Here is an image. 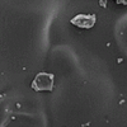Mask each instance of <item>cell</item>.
<instances>
[{"instance_id":"2","label":"cell","mask_w":127,"mask_h":127,"mask_svg":"<svg viewBox=\"0 0 127 127\" xmlns=\"http://www.w3.org/2000/svg\"><path fill=\"white\" fill-rule=\"evenodd\" d=\"M95 22H97V17L94 14H78L76 17H74L70 20V23L79 28L89 29L95 24Z\"/></svg>"},{"instance_id":"1","label":"cell","mask_w":127,"mask_h":127,"mask_svg":"<svg viewBox=\"0 0 127 127\" xmlns=\"http://www.w3.org/2000/svg\"><path fill=\"white\" fill-rule=\"evenodd\" d=\"M55 75L50 72H38L32 81V89L34 92H52L54 90Z\"/></svg>"},{"instance_id":"3","label":"cell","mask_w":127,"mask_h":127,"mask_svg":"<svg viewBox=\"0 0 127 127\" xmlns=\"http://www.w3.org/2000/svg\"><path fill=\"white\" fill-rule=\"evenodd\" d=\"M99 5L102 8H106L107 6V0H99Z\"/></svg>"},{"instance_id":"4","label":"cell","mask_w":127,"mask_h":127,"mask_svg":"<svg viewBox=\"0 0 127 127\" xmlns=\"http://www.w3.org/2000/svg\"><path fill=\"white\" fill-rule=\"evenodd\" d=\"M118 4H123V5H127V0H116Z\"/></svg>"}]
</instances>
